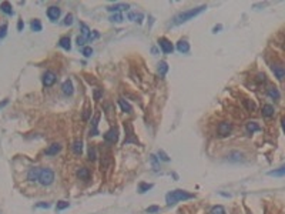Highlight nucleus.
<instances>
[{
	"label": "nucleus",
	"mask_w": 285,
	"mask_h": 214,
	"mask_svg": "<svg viewBox=\"0 0 285 214\" xmlns=\"http://www.w3.org/2000/svg\"><path fill=\"white\" fill-rule=\"evenodd\" d=\"M60 13H61V10L57 6H50L47 9V17H49L51 22H56L57 19L60 17Z\"/></svg>",
	"instance_id": "1a4fd4ad"
},
{
	"label": "nucleus",
	"mask_w": 285,
	"mask_h": 214,
	"mask_svg": "<svg viewBox=\"0 0 285 214\" xmlns=\"http://www.w3.org/2000/svg\"><path fill=\"white\" fill-rule=\"evenodd\" d=\"M101 94H103V90H101V89H96V90H94V100H100Z\"/></svg>",
	"instance_id": "79ce46f5"
},
{
	"label": "nucleus",
	"mask_w": 285,
	"mask_h": 214,
	"mask_svg": "<svg viewBox=\"0 0 285 214\" xmlns=\"http://www.w3.org/2000/svg\"><path fill=\"white\" fill-rule=\"evenodd\" d=\"M210 214H225V208L222 206H214L210 211Z\"/></svg>",
	"instance_id": "7c9ffc66"
},
{
	"label": "nucleus",
	"mask_w": 285,
	"mask_h": 214,
	"mask_svg": "<svg viewBox=\"0 0 285 214\" xmlns=\"http://www.w3.org/2000/svg\"><path fill=\"white\" fill-rule=\"evenodd\" d=\"M191 198H194V194L188 193V191H185V190H174V191L167 193V196H165V201H167L168 206H174V204L178 203V201L191 200Z\"/></svg>",
	"instance_id": "f03ea898"
},
{
	"label": "nucleus",
	"mask_w": 285,
	"mask_h": 214,
	"mask_svg": "<svg viewBox=\"0 0 285 214\" xmlns=\"http://www.w3.org/2000/svg\"><path fill=\"white\" fill-rule=\"evenodd\" d=\"M150 188H153V184H150V183H140L138 184V193H145V191H148Z\"/></svg>",
	"instance_id": "bb28decb"
},
{
	"label": "nucleus",
	"mask_w": 285,
	"mask_h": 214,
	"mask_svg": "<svg viewBox=\"0 0 285 214\" xmlns=\"http://www.w3.org/2000/svg\"><path fill=\"white\" fill-rule=\"evenodd\" d=\"M124 130H126V139H124V146L126 144H137V146H140V141L137 140V137L134 136V127H133V124L130 123V121H127V123H124Z\"/></svg>",
	"instance_id": "7ed1b4c3"
},
{
	"label": "nucleus",
	"mask_w": 285,
	"mask_h": 214,
	"mask_svg": "<svg viewBox=\"0 0 285 214\" xmlns=\"http://www.w3.org/2000/svg\"><path fill=\"white\" fill-rule=\"evenodd\" d=\"M168 71V64L165 63V61H160L158 63V74H160L161 77H164L165 74H167Z\"/></svg>",
	"instance_id": "5701e85b"
},
{
	"label": "nucleus",
	"mask_w": 285,
	"mask_h": 214,
	"mask_svg": "<svg viewBox=\"0 0 285 214\" xmlns=\"http://www.w3.org/2000/svg\"><path fill=\"white\" fill-rule=\"evenodd\" d=\"M261 130V127H259V124H257L255 121H249V123H247V131L248 133H254V131H259Z\"/></svg>",
	"instance_id": "b1692460"
},
{
	"label": "nucleus",
	"mask_w": 285,
	"mask_h": 214,
	"mask_svg": "<svg viewBox=\"0 0 285 214\" xmlns=\"http://www.w3.org/2000/svg\"><path fill=\"white\" fill-rule=\"evenodd\" d=\"M262 116L267 119L272 117L274 116V107L271 106V104H265L264 107H262Z\"/></svg>",
	"instance_id": "a211bd4d"
},
{
	"label": "nucleus",
	"mask_w": 285,
	"mask_h": 214,
	"mask_svg": "<svg viewBox=\"0 0 285 214\" xmlns=\"http://www.w3.org/2000/svg\"><path fill=\"white\" fill-rule=\"evenodd\" d=\"M221 29H222V26H221V24H218V26H215L214 29H212V32H214V33H217V32L221 30Z\"/></svg>",
	"instance_id": "09e8293b"
},
{
	"label": "nucleus",
	"mask_w": 285,
	"mask_h": 214,
	"mask_svg": "<svg viewBox=\"0 0 285 214\" xmlns=\"http://www.w3.org/2000/svg\"><path fill=\"white\" fill-rule=\"evenodd\" d=\"M257 81H265V74L264 73H259L257 76Z\"/></svg>",
	"instance_id": "49530a36"
},
{
	"label": "nucleus",
	"mask_w": 285,
	"mask_h": 214,
	"mask_svg": "<svg viewBox=\"0 0 285 214\" xmlns=\"http://www.w3.org/2000/svg\"><path fill=\"white\" fill-rule=\"evenodd\" d=\"M77 176H78V178H80V180L87 181L88 178H90V171H88V168H86V167H81L80 170L77 171Z\"/></svg>",
	"instance_id": "6ab92c4d"
},
{
	"label": "nucleus",
	"mask_w": 285,
	"mask_h": 214,
	"mask_svg": "<svg viewBox=\"0 0 285 214\" xmlns=\"http://www.w3.org/2000/svg\"><path fill=\"white\" fill-rule=\"evenodd\" d=\"M118 104H120L121 110L126 111V113H131V111H133V107H131V104L127 103L126 100H123V99H120V100H118Z\"/></svg>",
	"instance_id": "412c9836"
},
{
	"label": "nucleus",
	"mask_w": 285,
	"mask_h": 214,
	"mask_svg": "<svg viewBox=\"0 0 285 214\" xmlns=\"http://www.w3.org/2000/svg\"><path fill=\"white\" fill-rule=\"evenodd\" d=\"M147 211L148 214H153V213H158V211H160V207H158V206H150V207L147 208Z\"/></svg>",
	"instance_id": "4c0bfd02"
},
{
	"label": "nucleus",
	"mask_w": 285,
	"mask_h": 214,
	"mask_svg": "<svg viewBox=\"0 0 285 214\" xmlns=\"http://www.w3.org/2000/svg\"><path fill=\"white\" fill-rule=\"evenodd\" d=\"M7 103H9V100H7V99H6V100H3V101H2V103H0V109H3V107L6 106Z\"/></svg>",
	"instance_id": "8fccbe9b"
},
{
	"label": "nucleus",
	"mask_w": 285,
	"mask_h": 214,
	"mask_svg": "<svg viewBox=\"0 0 285 214\" xmlns=\"http://www.w3.org/2000/svg\"><path fill=\"white\" fill-rule=\"evenodd\" d=\"M272 71H274V74L277 76V79L278 80H282L284 79V76H285V70H284V67L282 66H279V64H272Z\"/></svg>",
	"instance_id": "4468645a"
},
{
	"label": "nucleus",
	"mask_w": 285,
	"mask_h": 214,
	"mask_svg": "<svg viewBox=\"0 0 285 214\" xmlns=\"http://www.w3.org/2000/svg\"><path fill=\"white\" fill-rule=\"evenodd\" d=\"M7 34V24H2L0 26V39H3Z\"/></svg>",
	"instance_id": "e433bc0d"
},
{
	"label": "nucleus",
	"mask_w": 285,
	"mask_h": 214,
	"mask_svg": "<svg viewBox=\"0 0 285 214\" xmlns=\"http://www.w3.org/2000/svg\"><path fill=\"white\" fill-rule=\"evenodd\" d=\"M285 174V167H279L278 170H274V171H269L268 176H277V177H282Z\"/></svg>",
	"instance_id": "473e14b6"
},
{
	"label": "nucleus",
	"mask_w": 285,
	"mask_h": 214,
	"mask_svg": "<svg viewBox=\"0 0 285 214\" xmlns=\"http://www.w3.org/2000/svg\"><path fill=\"white\" fill-rule=\"evenodd\" d=\"M40 170L39 167H33L27 171V180L29 181H39V176H40Z\"/></svg>",
	"instance_id": "9b49d317"
},
{
	"label": "nucleus",
	"mask_w": 285,
	"mask_h": 214,
	"mask_svg": "<svg viewBox=\"0 0 285 214\" xmlns=\"http://www.w3.org/2000/svg\"><path fill=\"white\" fill-rule=\"evenodd\" d=\"M268 96L269 97H272V99H279V91H278V89L277 87H269L268 89Z\"/></svg>",
	"instance_id": "cd10ccee"
},
{
	"label": "nucleus",
	"mask_w": 285,
	"mask_h": 214,
	"mask_svg": "<svg viewBox=\"0 0 285 214\" xmlns=\"http://www.w3.org/2000/svg\"><path fill=\"white\" fill-rule=\"evenodd\" d=\"M61 89H63V93L66 94V96H71V94L74 93L73 83H71V80H70V79L64 81V83H63V86H61Z\"/></svg>",
	"instance_id": "2eb2a0df"
},
{
	"label": "nucleus",
	"mask_w": 285,
	"mask_h": 214,
	"mask_svg": "<svg viewBox=\"0 0 285 214\" xmlns=\"http://www.w3.org/2000/svg\"><path fill=\"white\" fill-rule=\"evenodd\" d=\"M56 80H57V77H56V74H54L53 71H46V73H44V76H43V84L46 87L53 86V84L56 83Z\"/></svg>",
	"instance_id": "6e6552de"
},
{
	"label": "nucleus",
	"mask_w": 285,
	"mask_h": 214,
	"mask_svg": "<svg viewBox=\"0 0 285 214\" xmlns=\"http://www.w3.org/2000/svg\"><path fill=\"white\" fill-rule=\"evenodd\" d=\"M30 27H31V30H33V32H40V30H41V23H40V20L34 19V20L30 23Z\"/></svg>",
	"instance_id": "c85d7f7f"
},
{
	"label": "nucleus",
	"mask_w": 285,
	"mask_h": 214,
	"mask_svg": "<svg viewBox=\"0 0 285 214\" xmlns=\"http://www.w3.org/2000/svg\"><path fill=\"white\" fill-rule=\"evenodd\" d=\"M0 10L3 12L4 14H9V16L13 14V7H12V4L9 2H3V3L0 4Z\"/></svg>",
	"instance_id": "f3484780"
},
{
	"label": "nucleus",
	"mask_w": 285,
	"mask_h": 214,
	"mask_svg": "<svg viewBox=\"0 0 285 214\" xmlns=\"http://www.w3.org/2000/svg\"><path fill=\"white\" fill-rule=\"evenodd\" d=\"M205 9H207V6H200V7H195V9H190V10L183 12V13L177 14V16L173 19V24H174V26H178V24H183V23H185V22L191 20L192 17H195L200 13H202Z\"/></svg>",
	"instance_id": "f257e3e1"
},
{
	"label": "nucleus",
	"mask_w": 285,
	"mask_h": 214,
	"mask_svg": "<svg viewBox=\"0 0 285 214\" xmlns=\"http://www.w3.org/2000/svg\"><path fill=\"white\" fill-rule=\"evenodd\" d=\"M59 46H60V47H63L64 50H70V49H71V44H70V37H67V36L61 37L60 40H59Z\"/></svg>",
	"instance_id": "aec40b11"
},
{
	"label": "nucleus",
	"mask_w": 285,
	"mask_h": 214,
	"mask_svg": "<svg viewBox=\"0 0 285 214\" xmlns=\"http://www.w3.org/2000/svg\"><path fill=\"white\" fill-rule=\"evenodd\" d=\"M73 151H74V154H77V156H80V154L83 153V143H81V140H76L73 143Z\"/></svg>",
	"instance_id": "4be33fe9"
},
{
	"label": "nucleus",
	"mask_w": 285,
	"mask_h": 214,
	"mask_svg": "<svg viewBox=\"0 0 285 214\" xmlns=\"http://www.w3.org/2000/svg\"><path fill=\"white\" fill-rule=\"evenodd\" d=\"M158 46L161 47V50L164 51L165 54L173 53V50H174V46H173V43H171L168 39H165V37H161V39H158Z\"/></svg>",
	"instance_id": "39448f33"
},
{
	"label": "nucleus",
	"mask_w": 285,
	"mask_h": 214,
	"mask_svg": "<svg viewBox=\"0 0 285 214\" xmlns=\"http://www.w3.org/2000/svg\"><path fill=\"white\" fill-rule=\"evenodd\" d=\"M231 130H232V126L230 123H227V121H221V123L218 124V127H217V131H218V134H220L221 137L228 136V134L231 133Z\"/></svg>",
	"instance_id": "423d86ee"
},
{
	"label": "nucleus",
	"mask_w": 285,
	"mask_h": 214,
	"mask_svg": "<svg viewBox=\"0 0 285 214\" xmlns=\"http://www.w3.org/2000/svg\"><path fill=\"white\" fill-rule=\"evenodd\" d=\"M61 150V146L59 143H53L51 146H49V148H46V151H44V154L46 156H56L59 151Z\"/></svg>",
	"instance_id": "ddd939ff"
},
{
	"label": "nucleus",
	"mask_w": 285,
	"mask_h": 214,
	"mask_svg": "<svg viewBox=\"0 0 285 214\" xmlns=\"http://www.w3.org/2000/svg\"><path fill=\"white\" fill-rule=\"evenodd\" d=\"M24 27V24H23V20H19V23H17V29H19V30H21V29H23Z\"/></svg>",
	"instance_id": "de8ad7c7"
},
{
	"label": "nucleus",
	"mask_w": 285,
	"mask_h": 214,
	"mask_svg": "<svg viewBox=\"0 0 285 214\" xmlns=\"http://www.w3.org/2000/svg\"><path fill=\"white\" fill-rule=\"evenodd\" d=\"M88 114H90V104H86V110H84V114H83V117L84 119H88Z\"/></svg>",
	"instance_id": "c03bdc74"
},
{
	"label": "nucleus",
	"mask_w": 285,
	"mask_h": 214,
	"mask_svg": "<svg viewBox=\"0 0 285 214\" xmlns=\"http://www.w3.org/2000/svg\"><path fill=\"white\" fill-rule=\"evenodd\" d=\"M69 206H70V203H69V201H59V203H57V206H56V210H64V208H67Z\"/></svg>",
	"instance_id": "72a5a7b5"
},
{
	"label": "nucleus",
	"mask_w": 285,
	"mask_h": 214,
	"mask_svg": "<svg viewBox=\"0 0 285 214\" xmlns=\"http://www.w3.org/2000/svg\"><path fill=\"white\" fill-rule=\"evenodd\" d=\"M80 26H81V30H83V33H81V37H83V39H86V40L88 41V39H90V34H91L90 29H88L87 24H84V23H81Z\"/></svg>",
	"instance_id": "393cba45"
},
{
	"label": "nucleus",
	"mask_w": 285,
	"mask_h": 214,
	"mask_svg": "<svg viewBox=\"0 0 285 214\" xmlns=\"http://www.w3.org/2000/svg\"><path fill=\"white\" fill-rule=\"evenodd\" d=\"M228 161H232V163H238V161L244 160V154L240 153V151H231V153L227 156Z\"/></svg>",
	"instance_id": "f8f14e48"
},
{
	"label": "nucleus",
	"mask_w": 285,
	"mask_h": 214,
	"mask_svg": "<svg viewBox=\"0 0 285 214\" xmlns=\"http://www.w3.org/2000/svg\"><path fill=\"white\" fill-rule=\"evenodd\" d=\"M128 19H130V20H134V22L141 23V20H143V14H141V13H128Z\"/></svg>",
	"instance_id": "c756f323"
},
{
	"label": "nucleus",
	"mask_w": 285,
	"mask_h": 214,
	"mask_svg": "<svg viewBox=\"0 0 285 214\" xmlns=\"http://www.w3.org/2000/svg\"><path fill=\"white\" fill-rule=\"evenodd\" d=\"M110 20L111 22H117V23H118V22L123 20V16H121L120 13H116V14H113V16L110 17Z\"/></svg>",
	"instance_id": "58836bf2"
},
{
	"label": "nucleus",
	"mask_w": 285,
	"mask_h": 214,
	"mask_svg": "<svg viewBox=\"0 0 285 214\" xmlns=\"http://www.w3.org/2000/svg\"><path fill=\"white\" fill-rule=\"evenodd\" d=\"M177 50L180 53H188L190 51V44H188L187 40H180L177 43Z\"/></svg>",
	"instance_id": "dca6fc26"
},
{
	"label": "nucleus",
	"mask_w": 285,
	"mask_h": 214,
	"mask_svg": "<svg viewBox=\"0 0 285 214\" xmlns=\"http://www.w3.org/2000/svg\"><path fill=\"white\" fill-rule=\"evenodd\" d=\"M83 54L86 57H90L91 54H93V49H91V47H84V49H83Z\"/></svg>",
	"instance_id": "a19ab883"
},
{
	"label": "nucleus",
	"mask_w": 285,
	"mask_h": 214,
	"mask_svg": "<svg viewBox=\"0 0 285 214\" xmlns=\"http://www.w3.org/2000/svg\"><path fill=\"white\" fill-rule=\"evenodd\" d=\"M128 7L130 6H128V4H124V3L123 4H114V6H108L107 10L108 12H118V10H121V9H126V10H127Z\"/></svg>",
	"instance_id": "a878e982"
},
{
	"label": "nucleus",
	"mask_w": 285,
	"mask_h": 214,
	"mask_svg": "<svg viewBox=\"0 0 285 214\" xmlns=\"http://www.w3.org/2000/svg\"><path fill=\"white\" fill-rule=\"evenodd\" d=\"M50 207V204L49 203H44V201H41V203H37L36 204V208H49Z\"/></svg>",
	"instance_id": "37998d69"
},
{
	"label": "nucleus",
	"mask_w": 285,
	"mask_h": 214,
	"mask_svg": "<svg viewBox=\"0 0 285 214\" xmlns=\"http://www.w3.org/2000/svg\"><path fill=\"white\" fill-rule=\"evenodd\" d=\"M86 41H87V40H86V39H83L81 36H78V37H77V44H78V46H83V44L86 43Z\"/></svg>",
	"instance_id": "a18cd8bd"
},
{
	"label": "nucleus",
	"mask_w": 285,
	"mask_h": 214,
	"mask_svg": "<svg viewBox=\"0 0 285 214\" xmlns=\"http://www.w3.org/2000/svg\"><path fill=\"white\" fill-rule=\"evenodd\" d=\"M98 120H100V111H96V114H94L93 120H91V130H90V136H97V134H98V130H97Z\"/></svg>",
	"instance_id": "9d476101"
},
{
	"label": "nucleus",
	"mask_w": 285,
	"mask_h": 214,
	"mask_svg": "<svg viewBox=\"0 0 285 214\" xmlns=\"http://www.w3.org/2000/svg\"><path fill=\"white\" fill-rule=\"evenodd\" d=\"M104 140L107 141V143H110V144L117 143V140H118V131H117V129H111V130H108L107 133L104 134Z\"/></svg>",
	"instance_id": "0eeeda50"
},
{
	"label": "nucleus",
	"mask_w": 285,
	"mask_h": 214,
	"mask_svg": "<svg viewBox=\"0 0 285 214\" xmlns=\"http://www.w3.org/2000/svg\"><path fill=\"white\" fill-rule=\"evenodd\" d=\"M97 158V154H96V148L94 147H90L88 148V160L90 161H94Z\"/></svg>",
	"instance_id": "f704fd0d"
},
{
	"label": "nucleus",
	"mask_w": 285,
	"mask_h": 214,
	"mask_svg": "<svg viewBox=\"0 0 285 214\" xmlns=\"http://www.w3.org/2000/svg\"><path fill=\"white\" fill-rule=\"evenodd\" d=\"M73 14H67V16H66V19H64V24H66V26H70V24H73Z\"/></svg>",
	"instance_id": "ea45409f"
},
{
	"label": "nucleus",
	"mask_w": 285,
	"mask_h": 214,
	"mask_svg": "<svg viewBox=\"0 0 285 214\" xmlns=\"http://www.w3.org/2000/svg\"><path fill=\"white\" fill-rule=\"evenodd\" d=\"M244 106L247 107V110H248V111H255V110H257V106H255V103H254V101H251V100H244Z\"/></svg>",
	"instance_id": "2f4dec72"
},
{
	"label": "nucleus",
	"mask_w": 285,
	"mask_h": 214,
	"mask_svg": "<svg viewBox=\"0 0 285 214\" xmlns=\"http://www.w3.org/2000/svg\"><path fill=\"white\" fill-rule=\"evenodd\" d=\"M158 158H160V160H163V161H170V157H168V156L163 150L158 151Z\"/></svg>",
	"instance_id": "c9c22d12"
},
{
	"label": "nucleus",
	"mask_w": 285,
	"mask_h": 214,
	"mask_svg": "<svg viewBox=\"0 0 285 214\" xmlns=\"http://www.w3.org/2000/svg\"><path fill=\"white\" fill-rule=\"evenodd\" d=\"M54 181V173L50 168H41L40 176H39V183L41 186H50Z\"/></svg>",
	"instance_id": "20e7f679"
}]
</instances>
